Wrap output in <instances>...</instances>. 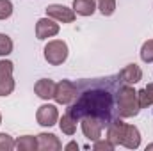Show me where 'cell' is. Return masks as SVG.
<instances>
[{
	"label": "cell",
	"instance_id": "cell-14",
	"mask_svg": "<svg viewBox=\"0 0 153 151\" xmlns=\"http://www.w3.org/2000/svg\"><path fill=\"white\" fill-rule=\"evenodd\" d=\"M119 76H121V80H123L125 84L134 85V84L141 82L143 71H141V68H139L137 64H128V66H125V68L119 71Z\"/></svg>",
	"mask_w": 153,
	"mask_h": 151
},
{
	"label": "cell",
	"instance_id": "cell-27",
	"mask_svg": "<svg viewBox=\"0 0 153 151\" xmlns=\"http://www.w3.org/2000/svg\"><path fill=\"white\" fill-rule=\"evenodd\" d=\"M0 123H2V114H0Z\"/></svg>",
	"mask_w": 153,
	"mask_h": 151
},
{
	"label": "cell",
	"instance_id": "cell-9",
	"mask_svg": "<svg viewBox=\"0 0 153 151\" xmlns=\"http://www.w3.org/2000/svg\"><path fill=\"white\" fill-rule=\"evenodd\" d=\"M80 121H82V132H84V135H85L89 141H98V139L102 137L103 126H102L96 119H93V117H84V119H80Z\"/></svg>",
	"mask_w": 153,
	"mask_h": 151
},
{
	"label": "cell",
	"instance_id": "cell-17",
	"mask_svg": "<svg viewBox=\"0 0 153 151\" xmlns=\"http://www.w3.org/2000/svg\"><path fill=\"white\" fill-rule=\"evenodd\" d=\"M14 148L18 151H34L38 150V137L32 135H23L14 142Z\"/></svg>",
	"mask_w": 153,
	"mask_h": 151
},
{
	"label": "cell",
	"instance_id": "cell-23",
	"mask_svg": "<svg viewBox=\"0 0 153 151\" xmlns=\"http://www.w3.org/2000/svg\"><path fill=\"white\" fill-rule=\"evenodd\" d=\"M14 150V141L7 133H0V151H11Z\"/></svg>",
	"mask_w": 153,
	"mask_h": 151
},
{
	"label": "cell",
	"instance_id": "cell-19",
	"mask_svg": "<svg viewBox=\"0 0 153 151\" xmlns=\"http://www.w3.org/2000/svg\"><path fill=\"white\" fill-rule=\"evenodd\" d=\"M96 4H98V9H100V13H102L103 16H111V14H114L116 0H96Z\"/></svg>",
	"mask_w": 153,
	"mask_h": 151
},
{
	"label": "cell",
	"instance_id": "cell-13",
	"mask_svg": "<svg viewBox=\"0 0 153 151\" xmlns=\"http://www.w3.org/2000/svg\"><path fill=\"white\" fill-rule=\"evenodd\" d=\"M34 93L38 94L41 100L53 98V94H55V84H53V80H50V78H41V80H38L36 85H34Z\"/></svg>",
	"mask_w": 153,
	"mask_h": 151
},
{
	"label": "cell",
	"instance_id": "cell-15",
	"mask_svg": "<svg viewBox=\"0 0 153 151\" xmlns=\"http://www.w3.org/2000/svg\"><path fill=\"white\" fill-rule=\"evenodd\" d=\"M73 11L80 16H93L96 11L94 0H73Z\"/></svg>",
	"mask_w": 153,
	"mask_h": 151
},
{
	"label": "cell",
	"instance_id": "cell-24",
	"mask_svg": "<svg viewBox=\"0 0 153 151\" xmlns=\"http://www.w3.org/2000/svg\"><path fill=\"white\" fill-rule=\"evenodd\" d=\"M94 151H112L114 150V144L109 141V139H105V141H94Z\"/></svg>",
	"mask_w": 153,
	"mask_h": 151
},
{
	"label": "cell",
	"instance_id": "cell-11",
	"mask_svg": "<svg viewBox=\"0 0 153 151\" xmlns=\"http://www.w3.org/2000/svg\"><path fill=\"white\" fill-rule=\"evenodd\" d=\"M38 150L59 151V150H62V144H61V141L53 133H39L38 135Z\"/></svg>",
	"mask_w": 153,
	"mask_h": 151
},
{
	"label": "cell",
	"instance_id": "cell-5",
	"mask_svg": "<svg viewBox=\"0 0 153 151\" xmlns=\"http://www.w3.org/2000/svg\"><path fill=\"white\" fill-rule=\"evenodd\" d=\"M14 91L13 80V62L0 61V96H9Z\"/></svg>",
	"mask_w": 153,
	"mask_h": 151
},
{
	"label": "cell",
	"instance_id": "cell-4",
	"mask_svg": "<svg viewBox=\"0 0 153 151\" xmlns=\"http://www.w3.org/2000/svg\"><path fill=\"white\" fill-rule=\"evenodd\" d=\"M76 94V85L70 80H61L59 84H55V94H53V100L59 103V105H70L73 101Z\"/></svg>",
	"mask_w": 153,
	"mask_h": 151
},
{
	"label": "cell",
	"instance_id": "cell-18",
	"mask_svg": "<svg viewBox=\"0 0 153 151\" xmlns=\"http://www.w3.org/2000/svg\"><path fill=\"white\" fill-rule=\"evenodd\" d=\"M137 94H139V105H141V109H148V107L153 105V84H148Z\"/></svg>",
	"mask_w": 153,
	"mask_h": 151
},
{
	"label": "cell",
	"instance_id": "cell-1",
	"mask_svg": "<svg viewBox=\"0 0 153 151\" xmlns=\"http://www.w3.org/2000/svg\"><path fill=\"white\" fill-rule=\"evenodd\" d=\"M75 85L76 94L68 105V114H71L76 121L84 117H93L103 128H107L114 121L121 119L119 94L125 82L121 80L119 73L102 78L78 80Z\"/></svg>",
	"mask_w": 153,
	"mask_h": 151
},
{
	"label": "cell",
	"instance_id": "cell-2",
	"mask_svg": "<svg viewBox=\"0 0 153 151\" xmlns=\"http://www.w3.org/2000/svg\"><path fill=\"white\" fill-rule=\"evenodd\" d=\"M141 110V105H139V94L137 91L125 84L123 89H121V94H119V115L121 117H134L137 115Z\"/></svg>",
	"mask_w": 153,
	"mask_h": 151
},
{
	"label": "cell",
	"instance_id": "cell-8",
	"mask_svg": "<svg viewBox=\"0 0 153 151\" xmlns=\"http://www.w3.org/2000/svg\"><path fill=\"white\" fill-rule=\"evenodd\" d=\"M36 119L41 126H53L59 119V112H57V107L55 105H41L38 109V114H36Z\"/></svg>",
	"mask_w": 153,
	"mask_h": 151
},
{
	"label": "cell",
	"instance_id": "cell-6",
	"mask_svg": "<svg viewBox=\"0 0 153 151\" xmlns=\"http://www.w3.org/2000/svg\"><path fill=\"white\" fill-rule=\"evenodd\" d=\"M46 14L50 18H53L55 21H61V23H73L75 21V11L66 7V5H61V4H52L46 7Z\"/></svg>",
	"mask_w": 153,
	"mask_h": 151
},
{
	"label": "cell",
	"instance_id": "cell-26",
	"mask_svg": "<svg viewBox=\"0 0 153 151\" xmlns=\"http://www.w3.org/2000/svg\"><path fill=\"white\" fill-rule=\"evenodd\" d=\"M150 150H153V144H150V146L146 148V151H150Z\"/></svg>",
	"mask_w": 153,
	"mask_h": 151
},
{
	"label": "cell",
	"instance_id": "cell-22",
	"mask_svg": "<svg viewBox=\"0 0 153 151\" xmlns=\"http://www.w3.org/2000/svg\"><path fill=\"white\" fill-rule=\"evenodd\" d=\"M13 14V2L11 0H0V20H7Z\"/></svg>",
	"mask_w": 153,
	"mask_h": 151
},
{
	"label": "cell",
	"instance_id": "cell-16",
	"mask_svg": "<svg viewBox=\"0 0 153 151\" xmlns=\"http://www.w3.org/2000/svg\"><path fill=\"white\" fill-rule=\"evenodd\" d=\"M59 128H61V132L62 133H66V135H75L76 132V119L71 115V114H64L62 117H61V121H59Z\"/></svg>",
	"mask_w": 153,
	"mask_h": 151
},
{
	"label": "cell",
	"instance_id": "cell-10",
	"mask_svg": "<svg viewBox=\"0 0 153 151\" xmlns=\"http://www.w3.org/2000/svg\"><path fill=\"white\" fill-rule=\"evenodd\" d=\"M128 150H137L141 146V133L137 130V126L134 124H126L125 126V137H123V144Z\"/></svg>",
	"mask_w": 153,
	"mask_h": 151
},
{
	"label": "cell",
	"instance_id": "cell-12",
	"mask_svg": "<svg viewBox=\"0 0 153 151\" xmlns=\"http://www.w3.org/2000/svg\"><path fill=\"white\" fill-rule=\"evenodd\" d=\"M125 126L126 123H123L121 119L114 121L111 126H107V139L114 144V146H119L123 144V137H125Z\"/></svg>",
	"mask_w": 153,
	"mask_h": 151
},
{
	"label": "cell",
	"instance_id": "cell-3",
	"mask_svg": "<svg viewBox=\"0 0 153 151\" xmlns=\"http://www.w3.org/2000/svg\"><path fill=\"white\" fill-rule=\"evenodd\" d=\"M45 59L52 66H61L68 59V44L61 39L48 41V44L45 46Z\"/></svg>",
	"mask_w": 153,
	"mask_h": 151
},
{
	"label": "cell",
	"instance_id": "cell-20",
	"mask_svg": "<svg viewBox=\"0 0 153 151\" xmlns=\"http://www.w3.org/2000/svg\"><path fill=\"white\" fill-rule=\"evenodd\" d=\"M13 52V39L9 38L7 34H2L0 32V55H9Z\"/></svg>",
	"mask_w": 153,
	"mask_h": 151
},
{
	"label": "cell",
	"instance_id": "cell-7",
	"mask_svg": "<svg viewBox=\"0 0 153 151\" xmlns=\"http://www.w3.org/2000/svg\"><path fill=\"white\" fill-rule=\"evenodd\" d=\"M57 34H59V23H55L53 18L46 16V18L38 20V23H36V38L38 39H48Z\"/></svg>",
	"mask_w": 153,
	"mask_h": 151
},
{
	"label": "cell",
	"instance_id": "cell-21",
	"mask_svg": "<svg viewBox=\"0 0 153 151\" xmlns=\"http://www.w3.org/2000/svg\"><path fill=\"white\" fill-rule=\"evenodd\" d=\"M141 59L144 62H153V39H148L141 48Z\"/></svg>",
	"mask_w": 153,
	"mask_h": 151
},
{
	"label": "cell",
	"instance_id": "cell-25",
	"mask_svg": "<svg viewBox=\"0 0 153 151\" xmlns=\"http://www.w3.org/2000/svg\"><path fill=\"white\" fill-rule=\"evenodd\" d=\"M64 150H78V144L76 142H70V144L64 146Z\"/></svg>",
	"mask_w": 153,
	"mask_h": 151
}]
</instances>
